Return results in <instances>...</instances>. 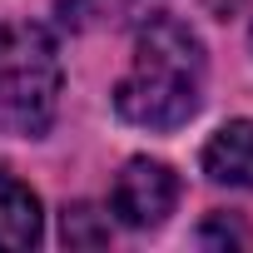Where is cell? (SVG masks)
<instances>
[{"instance_id": "6", "label": "cell", "mask_w": 253, "mask_h": 253, "mask_svg": "<svg viewBox=\"0 0 253 253\" xmlns=\"http://www.w3.org/2000/svg\"><path fill=\"white\" fill-rule=\"evenodd\" d=\"M60 233L70 248H104L109 243V213H99L94 204H70Z\"/></svg>"}, {"instance_id": "3", "label": "cell", "mask_w": 253, "mask_h": 253, "mask_svg": "<svg viewBox=\"0 0 253 253\" xmlns=\"http://www.w3.org/2000/svg\"><path fill=\"white\" fill-rule=\"evenodd\" d=\"M114 213L129 223V228H154L174 213L179 204V179L169 164L159 159H129L114 179V194H109Z\"/></svg>"}, {"instance_id": "4", "label": "cell", "mask_w": 253, "mask_h": 253, "mask_svg": "<svg viewBox=\"0 0 253 253\" xmlns=\"http://www.w3.org/2000/svg\"><path fill=\"white\" fill-rule=\"evenodd\" d=\"M204 174L213 184L253 189V119H233L204 144Z\"/></svg>"}, {"instance_id": "7", "label": "cell", "mask_w": 253, "mask_h": 253, "mask_svg": "<svg viewBox=\"0 0 253 253\" xmlns=\"http://www.w3.org/2000/svg\"><path fill=\"white\" fill-rule=\"evenodd\" d=\"M204 5H209L213 15H223V20H228V15H238V10L248 5V0H204Z\"/></svg>"}, {"instance_id": "8", "label": "cell", "mask_w": 253, "mask_h": 253, "mask_svg": "<svg viewBox=\"0 0 253 253\" xmlns=\"http://www.w3.org/2000/svg\"><path fill=\"white\" fill-rule=\"evenodd\" d=\"M204 238H228V243H243V233H238L233 223H228V228H223V223H218V228H204Z\"/></svg>"}, {"instance_id": "2", "label": "cell", "mask_w": 253, "mask_h": 253, "mask_svg": "<svg viewBox=\"0 0 253 253\" xmlns=\"http://www.w3.org/2000/svg\"><path fill=\"white\" fill-rule=\"evenodd\" d=\"M60 104V55L30 20L0 25V134H45Z\"/></svg>"}, {"instance_id": "5", "label": "cell", "mask_w": 253, "mask_h": 253, "mask_svg": "<svg viewBox=\"0 0 253 253\" xmlns=\"http://www.w3.org/2000/svg\"><path fill=\"white\" fill-rule=\"evenodd\" d=\"M35 243H40V199L20 179L0 174V248L20 253V248H35Z\"/></svg>"}, {"instance_id": "1", "label": "cell", "mask_w": 253, "mask_h": 253, "mask_svg": "<svg viewBox=\"0 0 253 253\" xmlns=\"http://www.w3.org/2000/svg\"><path fill=\"white\" fill-rule=\"evenodd\" d=\"M204 99V45L174 20L154 15L134 40V65L114 84V109L144 129H179L199 114Z\"/></svg>"}]
</instances>
